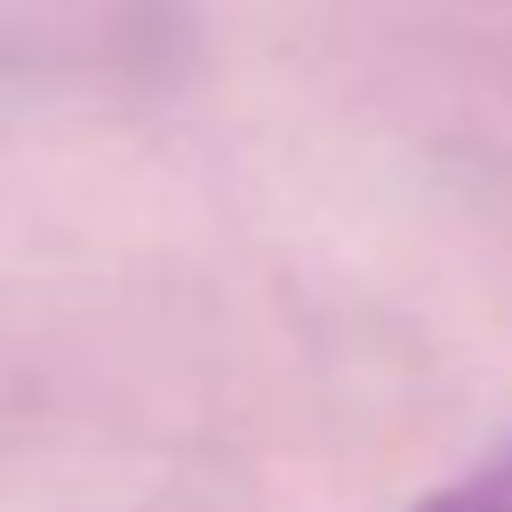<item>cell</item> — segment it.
Wrapping results in <instances>:
<instances>
[{
    "label": "cell",
    "instance_id": "6da1fadb",
    "mask_svg": "<svg viewBox=\"0 0 512 512\" xmlns=\"http://www.w3.org/2000/svg\"><path fill=\"white\" fill-rule=\"evenodd\" d=\"M416 512H512V440H496L480 464H464L456 480L416 496Z\"/></svg>",
    "mask_w": 512,
    "mask_h": 512
}]
</instances>
